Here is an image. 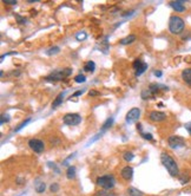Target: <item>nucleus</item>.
<instances>
[{
	"mask_svg": "<svg viewBox=\"0 0 191 196\" xmlns=\"http://www.w3.org/2000/svg\"><path fill=\"white\" fill-rule=\"evenodd\" d=\"M160 161H162L163 165L166 168V170L169 171V174L171 176H178L179 175L178 165H177L176 161L170 156L169 154L162 153V155H160Z\"/></svg>",
	"mask_w": 191,
	"mask_h": 196,
	"instance_id": "1",
	"label": "nucleus"
},
{
	"mask_svg": "<svg viewBox=\"0 0 191 196\" xmlns=\"http://www.w3.org/2000/svg\"><path fill=\"white\" fill-rule=\"evenodd\" d=\"M184 20L178 15H172L169 20V31L172 34H180L184 31Z\"/></svg>",
	"mask_w": 191,
	"mask_h": 196,
	"instance_id": "2",
	"label": "nucleus"
},
{
	"mask_svg": "<svg viewBox=\"0 0 191 196\" xmlns=\"http://www.w3.org/2000/svg\"><path fill=\"white\" fill-rule=\"evenodd\" d=\"M97 184L99 187H102L103 189H112L115 184H116V180L112 175H105V176H102V177H98L97 178Z\"/></svg>",
	"mask_w": 191,
	"mask_h": 196,
	"instance_id": "3",
	"label": "nucleus"
},
{
	"mask_svg": "<svg viewBox=\"0 0 191 196\" xmlns=\"http://www.w3.org/2000/svg\"><path fill=\"white\" fill-rule=\"evenodd\" d=\"M72 73V69L66 67V69H62V70H57L52 72L50 76L46 77V80H62L64 78L69 77Z\"/></svg>",
	"mask_w": 191,
	"mask_h": 196,
	"instance_id": "4",
	"label": "nucleus"
},
{
	"mask_svg": "<svg viewBox=\"0 0 191 196\" xmlns=\"http://www.w3.org/2000/svg\"><path fill=\"white\" fill-rule=\"evenodd\" d=\"M63 122H64V124L71 125V127L78 125V124L82 122V116H79L78 113H66V115L64 116Z\"/></svg>",
	"mask_w": 191,
	"mask_h": 196,
	"instance_id": "5",
	"label": "nucleus"
},
{
	"mask_svg": "<svg viewBox=\"0 0 191 196\" xmlns=\"http://www.w3.org/2000/svg\"><path fill=\"white\" fill-rule=\"evenodd\" d=\"M168 144L171 149H178V148H183L185 145V141L180 136H171L168 138Z\"/></svg>",
	"mask_w": 191,
	"mask_h": 196,
	"instance_id": "6",
	"label": "nucleus"
},
{
	"mask_svg": "<svg viewBox=\"0 0 191 196\" xmlns=\"http://www.w3.org/2000/svg\"><path fill=\"white\" fill-rule=\"evenodd\" d=\"M28 147L31 148L34 153L37 154H42L44 151V149H45L44 142L42 140H38V138H32V140H30L28 141Z\"/></svg>",
	"mask_w": 191,
	"mask_h": 196,
	"instance_id": "7",
	"label": "nucleus"
},
{
	"mask_svg": "<svg viewBox=\"0 0 191 196\" xmlns=\"http://www.w3.org/2000/svg\"><path fill=\"white\" fill-rule=\"evenodd\" d=\"M139 117H140V110L138 109V108H133V109H131L126 113L125 120H126L129 124H131V123L137 122L139 120Z\"/></svg>",
	"mask_w": 191,
	"mask_h": 196,
	"instance_id": "8",
	"label": "nucleus"
},
{
	"mask_svg": "<svg viewBox=\"0 0 191 196\" xmlns=\"http://www.w3.org/2000/svg\"><path fill=\"white\" fill-rule=\"evenodd\" d=\"M149 118L152 122H162L166 118V115L162 111H151L149 115Z\"/></svg>",
	"mask_w": 191,
	"mask_h": 196,
	"instance_id": "9",
	"label": "nucleus"
},
{
	"mask_svg": "<svg viewBox=\"0 0 191 196\" xmlns=\"http://www.w3.org/2000/svg\"><path fill=\"white\" fill-rule=\"evenodd\" d=\"M120 175H122V177H123L124 180L129 181V180H131V178H132V176H133V169H132L131 167L126 165V167H124V168L122 169Z\"/></svg>",
	"mask_w": 191,
	"mask_h": 196,
	"instance_id": "10",
	"label": "nucleus"
},
{
	"mask_svg": "<svg viewBox=\"0 0 191 196\" xmlns=\"http://www.w3.org/2000/svg\"><path fill=\"white\" fill-rule=\"evenodd\" d=\"M184 2L183 0H177V1H171L170 2V6L175 10L176 12H184L185 11V6H184Z\"/></svg>",
	"mask_w": 191,
	"mask_h": 196,
	"instance_id": "11",
	"label": "nucleus"
},
{
	"mask_svg": "<svg viewBox=\"0 0 191 196\" xmlns=\"http://www.w3.org/2000/svg\"><path fill=\"white\" fill-rule=\"evenodd\" d=\"M182 78L188 85L191 86V69H184L182 71Z\"/></svg>",
	"mask_w": 191,
	"mask_h": 196,
	"instance_id": "12",
	"label": "nucleus"
},
{
	"mask_svg": "<svg viewBox=\"0 0 191 196\" xmlns=\"http://www.w3.org/2000/svg\"><path fill=\"white\" fill-rule=\"evenodd\" d=\"M64 96H65V92H60L57 97H55V99L53 100L52 103V108L53 109H55V108H58L62 103H63V99H64Z\"/></svg>",
	"mask_w": 191,
	"mask_h": 196,
	"instance_id": "13",
	"label": "nucleus"
},
{
	"mask_svg": "<svg viewBox=\"0 0 191 196\" xmlns=\"http://www.w3.org/2000/svg\"><path fill=\"white\" fill-rule=\"evenodd\" d=\"M136 40V35L135 34H130V35H127L125 38H123L122 40H120V44L122 45H129V44L133 43Z\"/></svg>",
	"mask_w": 191,
	"mask_h": 196,
	"instance_id": "14",
	"label": "nucleus"
},
{
	"mask_svg": "<svg viewBox=\"0 0 191 196\" xmlns=\"http://www.w3.org/2000/svg\"><path fill=\"white\" fill-rule=\"evenodd\" d=\"M84 70L85 71H87V72H95V70H96L95 62H92V60L86 62V63H85V65H84Z\"/></svg>",
	"mask_w": 191,
	"mask_h": 196,
	"instance_id": "15",
	"label": "nucleus"
},
{
	"mask_svg": "<svg viewBox=\"0 0 191 196\" xmlns=\"http://www.w3.org/2000/svg\"><path fill=\"white\" fill-rule=\"evenodd\" d=\"M34 188H35V191L37 193H39V194H42L45 191V188H46V185H45V182H37L35 185H34Z\"/></svg>",
	"mask_w": 191,
	"mask_h": 196,
	"instance_id": "16",
	"label": "nucleus"
},
{
	"mask_svg": "<svg viewBox=\"0 0 191 196\" xmlns=\"http://www.w3.org/2000/svg\"><path fill=\"white\" fill-rule=\"evenodd\" d=\"M127 191H129V194L131 196H144V194H143L140 190H138V189L133 188V187H130V188L127 189Z\"/></svg>",
	"mask_w": 191,
	"mask_h": 196,
	"instance_id": "17",
	"label": "nucleus"
},
{
	"mask_svg": "<svg viewBox=\"0 0 191 196\" xmlns=\"http://www.w3.org/2000/svg\"><path fill=\"white\" fill-rule=\"evenodd\" d=\"M66 176L69 180H73L75 177V168L74 167H69L67 171H66Z\"/></svg>",
	"mask_w": 191,
	"mask_h": 196,
	"instance_id": "18",
	"label": "nucleus"
},
{
	"mask_svg": "<svg viewBox=\"0 0 191 196\" xmlns=\"http://www.w3.org/2000/svg\"><path fill=\"white\" fill-rule=\"evenodd\" d=\"M112 124H113V118H112V117H111V118H107V120H105V123L103 124V127H102V131L104 132L106 129L111 128V127H112Z\"/></svg>",
	"mask_w": 191,
	"mask_h": 196,
	"instance_id": "19",
	"label": "nucleus"
},
{
	"mask_svg": "<svg viewBox=\"0 0 191 196\" xmlns=\"http://www.w3.org/2000/svg\"><path fill=\"white\" fill-rule=\"evenodd\" d=\"M60 52V49L58 47V46H53L51 49H49L47 51H46V53L49 56H53V55H57V53H59Z\"/></svg>",
	"mask_w": 191,
	"mask_h": 196,
	"instance_id": "20",
	"label": "nucleus"
},
{
	"mask_svg": "<svg viewBox=\"0 0 191 196\" xmlns=\"http://www.w3.org/2000/svg\"><path fill=\"white\" fill-rule=\"evenodd\" d=\"M146 69H148V64H146V63H144V64H143V65L140 66L137 71H136V76L138 77V76H140L142 73H144V72L146 71Z\"/></svg>",
	"mask_w": 191,
	"mask_h": 196,
	"instance_id": "21",
	"label": "nucleus"
},
{
	"mask_svg": "<svg viewBox=\"0 0 191 196\" xmlns=\"http://www.w3.org/2000/svg\"><path fill=\"white\" fill-rule=\"evenodd\" d=\"M123 157H124V160H125L126 162H131V161L133 160L135 155H133L132 153H130V151H126V153H124V155H123Z\"/></svg>",
	"mask_w": 191,
	"mask_h": 196,
	"instance_id": "22",
	"label": "nucleus"
},
{
	"mask_svg": "<svg viewBox=\"0 0 191 196\" xmlns=\"http://www.w3.org/2000/svg\"><path fill=\"white\" fill-rule=\"evenodd\" d=\"M30 122H31V118H27V120H25L24 122H21L20 124H19V127H17V128H15V130H14V131H17V132H18V131H20L21 129H22L24 127H26V125H27V124H28Z\"/></svg>",
	"mask_w": 191,
	"mask_h": 196,
	"instance_id": "23",
	"label": "nucleus"
},
{
	"mask_svg": "<svg viewBox=\"0 0 191 196\" xmlns=\"http://www.w3.org/2000/svg\"><path fill=\"white\" fill-rule=\"evenodd\" d=\"M86 37H87V34L85 32H79L75 34V39H77L78 42H83V40H85Z\"/></svg>",
	"mask_w": 191,
	"mask_h": 196,
	"instance_id": "24",
	"label": "nucleus"
},
{
	"mask_svg": "<svg viewBox=\"0 0 191 196\" xmlns=\"http://www.w3.org/2000/svg\"><path fill=\"white\" fill-rule=\"evenodd\" d=\"M74 82L75 83H85L86 82V77L84 75H77L74 77Z\"/></svg>",
	"mask_w": 191,
	"mask_h": 196,
	"instance_id": "25",
	"label": "nucleus"
},
{
	"mask_svg": "<svg viewBox=\"0 0 191 196\" xmlns=\"http://www.w3.org/2000/svg\"><path fill=\"white\" fill-rule=\"evenodd\" d=\"M153 95L150 92V90H144V91H142V98L143 99H148V98H150V97H152Z\"/></svg>",
	"mask_w": 191,
	"mask_h": 196,
	"instance_id": "26",
	"label": "nucleus"
},
{
	"mask_svg": "<svg viewBox=\"0 0 191 196\" xmlns=\"http://www.w3.org/2000/svg\"><path fill=\"white\" fill-rule=\"evenodd\" d=\"M143 64H144V62H143L142 59H136V60L133 62V69H135V70L137 71L138 69H139L140 66L143 65Z\"/></svg>",
	"mask_w": 191,
	"mask_h": 196,
	"instance_id": "27",
	"label": "nucleus"
},
{
	"mask_svg": "<svg viewBox=\"0 0 191 196\" xmlns=\"http://www.w3.org/2000/svg\"><path fill=\"white\" fill-rule=\"evenodd\" d=\"M140 135H142V137H143L144 140H148V141H152V140H153V136H152L151 133H149V132L148 133H146V132H142Z\"/></svg>",
	"mask_w": 191,
	"mask_h": 196,
	"instance_id": "28",
	"label": "nucleus"
},
{
	"mask_svg": "<svg viewBox=\"0 0 191 196\" xmlns=\"http://www.w3.org/2000/svg\"><path fill=\"white\" fill-rule=\"evenodd\" d=\"M15 19L18 20V22H19V24H25V22H27V20H26V18L21 17V15H19V14H15Z\"/></svg>",
	"mask_w": 191,
	"mask_h": 196,
	"instance_id": "29",
	"label": "nucleus"
},
{
	"mask_svg": "<svg viewBox=\"0 0 191 196\" xmlns=\"http://www.w3.org/2000/svg\"><path fill=\"white\" fill-rule=\"evenodd\" d=\"M50 190H51L52 193H57V191L59 190V185L57 184V183H53V184L50 185Z\"/></svg>",
	"mask_w": 191,
	"mask_h": 196,
	"instance_id": "30",
	"label": "nucleus"
},
{
	"mask_svg": "<svg viewBox=\"0 0 191 196\" xmlns=\"http://www.w3.org/2000/svg\"><path fill=\"white\" fill-rule=\"evenodd\" d=\"M8 120H10L8 115H1V120H0V124H4L5 122H8Z\"/></svg>",
	"mask_w": 191,
	"mask_h": 196,
	"instance_id": "31",
	"label": "nucleus"
},
{
	"mask_svg": "<svg viewBox=\"0 0 191 196\" xmlns=\"http://www.w3.org/2000/svg\"><path fill=\"white\" fill-rule=\"evenodd\" d=\"M188 181H189V176H182V177H180V183H182V184L188 183Z\"/></svg>",
	"mask_w": 191,
	"mask_h": 196,
	"instance_id": "32",
	"label": "nucleus"
},
{
	"mask_svg": "<svg viewBox=\"0 0 191 196\" xmlns=\"http://www.w3.org/2000/svg\"><path fill=\"white\" fill-rule=\"evenodd\" d=\"M2 2H5L6 5H17V0H4Z\"/></svg>",
	"mask_w": 191,
	"mask_h": 196,
	"instance_id": "33",
	"label": "nucleus"
},
{
	"mask_svg": "<svg viewBox=\"0 0 191 196\" xmlns=\"http://www.w3.org/2000/svg\"><path fill=\"white\" fill-rule=\"evenodd\" d=\"M89 96H90V97H95V96H99V92H98V91H95V90H91V91L89 92Z\"/></svg>",
	"mask_w": 191,
	"mask_h": 196,
	"instance_id": "34",
	"label": "nucleus"
},
{
	"mask_svg": "<svg viewBox=\"0 0 191 196\" xmlns=\"http://www.w3.org/2000/svg\"><path fill=\"white\" fill-rule=\"evenodd\" d=\"M47 165H49V167H50L51 169H54V170H55V171H57V173L59 174V169H58V168L55 167V164H52V162H49V163H47Z\"/></svg>",
	"mask_w": 191,
	"mask_h": 196,
	"instance_id": "35",
	"label": "nucleus"
},
{
	"mask_svg": "<svg viewBox=\"0 0 191 196\" xmlns=\"http://www.w3.org/2000/svg\"><path fill=\"white\" fill-rule=\"evenodd\" d=\"M185 129H186L188 132L191 135V122H189V123H186V124H185Z\"/></svg>",
	"mask_w": 191,
	"mask_h": 196,
	"instance_id": "36",
	"label": "nucleus"
},
{
	"mask_svg": "<svg viewBox=\"0 0 191 196\" xmlns=\"http://www.w3.org/2000/svg\"><path fill=\"white\" fill-rule=\"evenodd\" d=\"M83 95V91L82 90H79V91H75L73 95H72V97H77V96H82Z\"/></svg>",
	"mask_w": 191,
	"mask_h": 196,
	"instance_id": "37",
	"label": "nucleus"
},
{
	"mask_svg": "<svg viewBox=\"0 0 191 196\" xmlns=\"http://www.w3.org/2000/svg\"><path fill=\"white\" fill-rule=\"evenodd\" d=\"M153 73H155V76L156 77H162V75H163V72H162V71H155Z\"/></svg>",
	"mask_w": 191,
	"mask_h": 196,
	"instance_id": "38",
	"label": "nucleus"
},
{
	"mask_svg": "<svg viewBox=\"0 0 191 196\" xmlns=\"http://www.w3.org/2000/svg\"><path fill=\"white\" fill-rule=\"evenodd\" d=\"M137 130L140 131V133L143 132V128H142V124H139V123H138V124H137Z\"/></svg>",
	"mask_w": 191,
	"mask_h": 196,
	"instance_id": "39",
	"label": "nucleus"
},
{
	"mask_svg": "<svg viewBox=\"0 0 191 196\" xmlns=\"http://www.w3.org/2000/svg\"><path fill=\"white\" fill-rule=\"evenodd\" d=\"M17 183H18V184H24V180L18 178V180H17Z\"/></svg>",
	"mask_w": 191,
	"mask_h": 196,
	"instance_id": "40",
	"label": "nucleus"
}]
</instances>
